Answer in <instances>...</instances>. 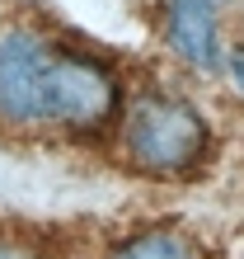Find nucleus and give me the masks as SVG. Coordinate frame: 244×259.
<instances>
[{
  "instance_id": "nucleus-3",
  "label": "nucleus",
  "mask_w": 244,
  "mask_h": 259,
  "mask_svg": "<svg viewBox=\"0 0 244 259\" xmlns=\"http://www.w3.org/2000/svg\"><path fill=\"white\" fill-rule=\"evenodd\" d=\"M221 5L225 0H169L164 10V38L169 48L197 71H221Z\"/></svg>"
},
{
  "instance_id": "nucleus-1",
  "label": "nucleus",
  "mask_w": 244,
  "mask_h": 259,
  "mask_svg": "<svg viewBox=\"0 0 244 259\" xmlns=\"http://www.w3.org/2000/svg\"><path fill=\"white\" fill-rule=\"evenodd\" d=\"M117 113V75L89 52L61 48L38 28L0 38V123L103 127Z\"/></svg>"
},
{
  "instance_id": "nucleus-4",
  "label": "nucleus",
  "mask_w": 244,
  "mask_h": 259,
  "mask_svg": "<svg viewBox=\"0 0 244 259\" xmlns=\"http://www.w3.org/2000/svg\"><path fill=\"white\" fill-rule=\"evenodd\" d=\"M113 259H197L193 245L174 231H141L132 240H122L113 250Z\"/></svg>"
},
{
  "instance_id": "nucleus-2",
  "label": "nucleus",
  "mask_w": 244,
  "mask_h": 259,
  "mask_svg": "<svg viewBox=\"0 0 244 259\" xmlns=\"http://www.w3.org/2000/svg\"><path fill=\"white\" fill-rule=\"evenodd\" d=\"M211 127L202 109L174 95H141L127 109V156L146 175H188L207 160Z\"/></svg>"
},
{
  "instance_id": "nucleus-6",
  "label": "nucleus",
  "mask_w": 244,
  "mask_h": 259,
  "mask_svg": "<svg viewBox=\"0 0 244 259\" xmlns=\"http://www.w3.org/2000/svg\"><path fill=\"white\" fill-rule=\"evenodd\" d=\"M0 259H28V254H24L19 245H0Z\"/></svg>"
},
{
  "instance_id": "nucleus-5",
  "label": "nucleus",
  "mask_w": 244,
  "mask_h": 259,
  "mask_svg": "<svg viewBox=\"0 0 244 259\" xmlns=\"http://www.w3.org/2000/svg\"><path fill=\"white\" fill-rule=\"evenodd\" d=\"M230 71H235V85L244 90V52H235V62H230Z\"/></svg>"
}]
</instances>
